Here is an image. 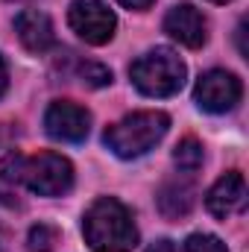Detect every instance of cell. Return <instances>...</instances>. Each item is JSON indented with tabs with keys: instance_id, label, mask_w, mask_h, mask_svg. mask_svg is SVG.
<instances>
[{
	"instance_id": "6da1fadb",
	"label": "cell",
	"mask_w": 249,
	"mask_h": 252,
	"mask_svg": "<svg viewBox=\"0 0 249 252\" xmlns=\"http://www.w3.org/2000/svg\"><path fill=\"white\" fill-rule=\"evenodd\" d=\"M85 244L94 252H129L138 244L132 211L115 196H100L82 220Z\"/></svg>"
},
{
	"instance_id": "7a4b0ae2",
	"label": "cell",
	"mask_w": 249,
	"mask_h": 252,
	"mask_svg": "<svg viewBox=\"0 0 249 252\" xmlns=\"http://www.w3.org/2000/svg\"><path fill=\"white\" fill-rule=\"evenodd\" d=\"M170 129V118L164 112H135L115 126L106 129L103 141L118 158H138L150 153Z\"/></svg>"
},
{
	"instance_id": "3957f363",
	"label": "cell",
	"mask_w": 249,
	"mask_h": 252,
	"mask_svg": "<svg viewBox=\"0 0 249 252\" xmlns=\"http://www.w3.org/2000/svg\"><path fill=\"white\" fill-rule=\"evenodd\" d=\"M129 76H132V85L144 97H173L185 85L187 67L176 50L156 47V50L144 53L138 62H132Z\"/></svg>"
},
{
	"instance_id": "277c9868",
	"label": "cell",
	"mask_w": 249,
	"mask_h": 252,
	"mask_svg": "<svg viewBox=\"0 0 249 252\" xmlns=\"http://www.w3.org/2000/svg\"><path fill=\"white\" fill-rule=\"evenodd\" d=\"M21 185L38 196H62L73 188V164L59 153H38L32 158H24Z\"/></svg>"
},
{
	"instance_id": "5b68a950",
	"label": "cell",
	"mask_w": 249,
	"mask_h": 252,
	"mask_svg": "<svg viewBox=\"0 0 249 252\" xmlns=\"http://www.w3.org/2000/svg\"><path fill=\"white\" fill-rule=\"evenodd\" d=\"M67 24L70 30L85 41V44H94V47H103L115 38V27H118V18L115 12L100 3V0H73L70 9H67Z\"/></svg>"
},
{
	"instance_id": "8992f818",
	"label": "cell",
	"mask_w": 249,
	"mask_h": 252,
	"mask_svg": "<svg viewBox=\"0 0 249 252\" xmlns=\"http://www.w3.org/2000/svg\"><path fill=\"white\" fill-rule=\"evenodd\" d=\"M244 85L235 73L229 70H208L199 76L196 88H193V100L202 112L208 115H226L241 103Z\"/></svg>"
},
{
	"instance_id": "52a82bcc",
	"label": "cell",
	"mask_w": 249,
	"mask_h": 252,
	"mask_svg": "<svg viewBox=\"0 0 249 252\" xmlns=\"http://www.w3.org/2000/svg\"><path fill=\"white\" fill-rule=\"evenodd\" d=\"M44 129L53 141L82 144L88 138V129H91V115L70 100H59L44 112Z\"/></svg>"
},
{
	"instance_id": "ba28073f",
	"label": "cell",
	"mask_w": 249,
	"mask_h": 252,
	"mask_svg": "<svg viewBox=\"0 0 249 252\" xmlns=\"http://www.w3.org/2000/svg\"><path fill=\"white\" fill-rule=\"evenodd\" d=\"M164 32H167L173 41L190 47V50H199V47L208 41V21H205V15H202L196 6L179 3V6H173V9L167 12V18H164Z\"/></svg>"
},
{
	"instance_id": "9c48e42d",
	"label": "cell",
	"mask_w": 249,
	"mask_h": 252,
	"mask_svg": "<svg viewBox=\"0 0 249 252\" xmlns=\"http://www.w3.org/2000/svg\"><path fill=\"white\" fill-rule=\"evenodd\" d=\"M205 205L217 220H229L232 214L244 211L247 208V179H244V173L232 170V173L220 176L211 185V190L205 193Z\"/></svg>"
},
{
	"instance_id": "30bf717a",
	"label": "cell",
	"mask_w": 249,
	"mask_h": 252,
	"mask_svg": "<svg viewBox=\"0 0 249 252\" xmlns=\"http://www.w3.org/2000/svg\"><path fill=\"white\" fill-rule=\"evenodd\" d=\"M15 32L21 38V44L30 50V53H47L53 44H56V32H53V24L44 12L38 9H24L18 18H15Z\"/></svg>"
},
{
	"instance_id": "8fae6325",
	"label": "cell",
	"mask_w": 249,
	"mask_h": 252,
	"mask_svg": "<svg viewBox=\"0 0 249 252\" xmlns=\"http://www.w3.org/2000/svg\"><path fill=\"white\" fill-rule=\"evenodd\" d=\"M156 202H158V211L170 220H179V217H187L193 202H196V190L187 179H170L164 182L161 190L156 193Z\"/></svg>"
},
{
	"instance_id": "7c38bea8",
	"label": "cell",
	"mask_w": 249,
	"mask_h": 252,
	"mask_svg": "<svg viewBox=\"0 0 249 252\" xmlns=\"http://www.w3.org/2000/svg\"><path fill=\"white\" fill-rule=\"evenodd\" d=\"M173 164L182 170V173H196L202 167V144L196 138H185L176 144L173 150Z\"/></svg>"
},
{
	"instance_id": "4fadbf2b",
	"label": "cell",
	"mask_w": 249,
	"mask_h": 252,
	"mask_svg": "<svg viewBox=\"0 0 249 252\" xmlns=\"http://www.w3.org/2000/svg\"><path fill=\"white\" fill-rule=\"evenodd\" d=\"M56 244H59V229L47 226V223L32 226L30 235H27V250L30 252H53Z\"/></svg>"
},
{
	"instance_id": "5bb4252c",
	"label": "cell",
	"mask_w": 249,
	"mask_h": 252,
	"mask_svg": "<svg viewBox=\"0 0 249 252\" xmlns=\"http://www.w3.org/2000/svg\"><path fill=\"white\" fill-rule=\"evenodd\" d=\"M76 79L88 88H103L112 82V70L100 62H79L76 64Z\"/></svg>"
},
{
	"instance_id": "9a60e30c",
	"label": "cell",
	"mask_w": 249,
	"mask_h": 252,
	"mask_svg": "<svg viewBox=\"0 0 249 252\" xmlns=\"http://www.w3.org/2000/svg\"><path fill=\"white\" fill-rule=\"evenodd\" d=\"M185 252H229V250H226V244L220 238L196 232V235H190L185 241Z\"/></svg>"
},
{
	"instance_id": "2e32d148",
	"label": "cell",
	"mask_w": 249,
	"mask_h": 252,
	"mask_svg": "<svg viewBox=\"0 0 249 252\" xmlns=\"http://www.w3.org/2000/svg\"><path fill=\"white\" fill-rule=\"evenodd\" d=\"M121 6H126V9H135V12H144V9H150L156 0H118Z\"/></svg>"
},
{
	"instance_id": "e0dca14e",
	"label": "cell",
	"mask_w": 249,
	"mask_h": 252,
	"mask_svg": "<svg viewBox=\"0 0 249 252\" xmlns=\"http://www.w3.org/2000/svg\"><path fill=\"white\" fill-rule=\"evenodd\" d=\"M147 252H176V247H173V241H156V244H150Z\"/></svg>"
},
{
	"instance_id": "ac0fdd59",
	"label": "cell",
	"mask_w": 249,
	"mask_h": 252,
	"mask_svg": "<svg viewBox=\"0 0 249 252\" xmlns=\"http://www.w3.org/2000/svg\"><path fill=\"white\" fill-rule=\"evenodd\" d=\"M6 64H3V59H0V97H3V91H6Z\"/></svg>"
},
{
	"instance_id": "d6986e66",
	"label": "cell",
	"mask_w": 249,
	"mask_h": 252,
	"mask_svg": "<svg viewBox=\"0 0 249 252\" xmlns=\"http://www.w3.org/2000/svg\"><path fill=\"white\" fill-rule=\"evenodd\" d=\"M208 3H232V0H208Z\"/></svg>"
}]
</instances>
